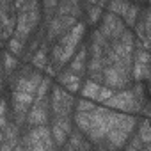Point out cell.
<instances>
[{"label": "cell", "instance_id": "17", "mask_svg": "<svg viewBox=\"0 0 151 151\" xmlns=\"http://www.w3.org/2000/svg\"><path fill=\"white\" fill-rule=\"evenodd\" d=\"M140 14H142L140 6H139V4H135V2H132V6H130L128 13L123 16V20H124L126 27H128V29H133V27H135V23H137V20L140 18Z\"/></svg>", "mask_w": 151, "mask_h": 151}, {"label": "cell", "instance_id": "24", "mask_svg": "<svg viewBox=\"0 0 151 151\" xmlns=\"http://www.w3.org/2000/svg\"><path fill=\"white\" fill-rule=\"evenodd\" d=\"M27 2H29V0H14V11H18V9H20L22 6H25Z\"/></svg>", "mask_w": 151, "mask_h": 151}, {"label": "cell", "instance_id": "11", "mask_svg": "<svg viewBox=\"0 0 151 151\" xmlns=\"http://www.w3.org/2000/svg\"><path fill=\"white\" fill-rule=\"evenodd\" d=\"M87 66H89V46H86L82 43V46L78 48V52L73 55V59L68 62V69L75 75H80V77H86L87 75Z\"/></svg>", "mask_w": 151, "mask_h": 151}, {"label": "cell", "instance_id": "19", "mask_svg": "<svg viewBox=\"0 0 151 151\" xmlns=\"http://www.w3.org/2000/svg\"><path fill=\"white\" fill-rule=\"evenodd\" d=\"M86 13H87V22H89L91 25H96V23L103 18V7H101L100 4H87Z\"/></svg>", "mask_w": 151, "mask_h": 151}, {"label": "cell", "instance_id": "4", "mask_svg": "<svg viewBox=\"0 0 151 151\" xmlns=\"http://www.w3.org/2000/svg\"><path fill=\"white\" fill-rule=\"evenodd\" d=\"M50 107H52V117L55 116H69L73 117L75 107H77V100L71 91L62 87L59 82L53 84L52 93H50Z\"/></svg>", "mask_w": 151, "mask_h": 151}, {"label": "cell", "instance_id": "5", "mask_svg": "<svg viewBox=\"0 0 151 151\" xmlns=\"http://www.w3.org/2000/svg\"><path fill=\"white\" fill-rule=\"evenodd\" d=\"M86 36V23H77L68 34H64L59 41H55L60 48L62 53V62L64 66H68V62L73 59V55L78 52V48L82 46V39Z\"/></svg>", "mask_w": 151, "mask_h": 151}, {"label": "cell", "instance_id": "10", "mask_svg": "<svg viewBox=\"0 0 151 151\" xmlns=\"http://www.w3.org/2000/svg\"><path fill=\"white\" fill-rule=\"evenodd\" d=\"M126 29H128V27H126L124 20H123L121 16H117V14L110 13V11L103 14L101 23H100V30H101V34H103L109 41L117 39V37H119Z\"/></svg>", "mask_w": 151, "mask_h": 151}, {"label": "cell", "instance_id": "8", "mask_svg": "<svg viewBox=\"0 0 151 151\" xmlns=\"http://www.w3.org/2000/svg\"><path fill=\"white\" fill-rule=\"evenodd\" d=\"M52 121V107H50V96L36 100L27 114V126H39L48 124Z\"/></svg>", "mask_w": 151, "mask_h": 151}, {"label": "cell", "instance_id": "22", "mask_svg": "<svg viewBox=\"0 0 151 151\" xmlns=\"http://www.w3.org/2000/svg\"><path fill=\"white\" fill-rule=\"evenodd\" d=\"M98 103L94 100H89V98H80L77 100V107H75V110H80V112H89L93 109H96Z\"/></svg>", "mask_w": 151, "mask_h": 151}, {"label": "cell", "instance_id": "21", "mask_svg": "<svg viewBox=\"0 0 151 151\" xmlns=\"http://www.w3.org/2000/svg\"><path fill=\"white\" fill-rule=\"evenodd\" d=\"M114 93H116V89H112V87H109V86H101V89H100V93H98V96H96V103L98 105H105L112 96H114Z\"/></svg>", "mask_w": 151, "mask_h": 151}, {"label": "cell", "instance_id": "25", "mask_svg": "<svg viewBox=\"0 0 151 151\" xmlns=\"http://www.w3.org/2000/svg\"><path fill=\"white\" fill-rule=\"evenodd\" d=\"M109 2H110V0H100V2H98V4H100L101 7H107V4H109Z\"/></svg>", "mask_w": 151, "mask_h": 151}, {"label": "cell", "instance_id": "28", "mask_svg": "<svg viewBox=\"0 0 151 151\" xmlns=\"http://www.w3.org/2000/svg\"><path fill=\"white\" fill-rule=\"evenodd\" d=\"M86 2H87V4H98L100 0H86Z\"/></svg>", "mask_w": 151, "mask_h": 151}, {"label": "cell", "instance_id": "6", "mask_svg": "<svg viewBox=\"0 0 151 151\" xmlns=\"http://www.w3.org/2000/svg\"><path fill=\"white\" fill-rule=\"evenodd\" d=\"M78 22H80V18L73 16V14H55V16L46 23V34H45L46 43L53 45V43L59 41L64 34H68Z\"/></svg>", "mask_w": 151, "mask_h": 151}, {"label": "cell", "instance_id": "14", "mask_svg": "<svg viewBox=\"0 0 151 151\" xmlns=\"http://www.w3.org/2000/svg\"><path fill=\"white\" fill-rule=\"evenodd\" d=\"M101 86H103V84H100V82H94V80L87 78V80H84V86H82V89H80V96H82V98H89V100H94V101H96V96H98V93H100Z\"/></svg>", "mask_w": 151, "mask_h": 151}, {"label": "cell", "instance_id": "9", "mask_svg": "<svg viewBox=\"0 0 151 151\" xmlns=\"http://www.w3.org/2000/svg\"><path fill=\"white\" fill-rule=\"evenodd\" d=\"M50 128H52V135H53L55 146L57 147H64L69 133L75 128V121L69 116H55V117H52Z\"/></svg>", "mask_w": 151, "mask_h": 151}, {"label": "cell", "instance_id": "23", "mask_svg": "<svg viewBox=\"0 0 151 151\" xmlns=\"http://www.w3.org/2000/svg\"><path fill=\"white\" fill-rule=\"evenodd\" d=\"M124 147H126V149H144V142H142V139L139 137L137 130L132 133V137L128 139V142L124 144Z\"/></svg>", "mask_w": 151, "mask_h": 151}, {"label": "cell", "instance_id": "20", "mask_svg": "<svg viewBox=\"0 0 151 151\" xmlns=\"http://www.w3.org/2000/svg\"><path fill=\"white\" fill-rule=\"evenodd\" d=\"M137 133H139V137L142 139L144 144H147V142L151 140V123H149V119H142V121L139 123Z\"/></svg>", "mask_w": 151, "mask_h": 151}, {"label": "cell", "instance_id": "18", "mask_svg": "<svg viewBox=\"0 0 151 151\" xmlns=\"http://www.w3.org/2000/svg\"><path fill=\"white\" fill-rule=\"evenodd\" d=\"M27 43H29V41H25V39L18 37L16 34H13V36L9 37V41H7V50H9L11 53H14V55H18V57H20V55H23Z\"/></svg>", "mask_w": 151, "mask_h": 151}, {"label": "cell", "instance_id": "26", "mask_svg": "<svg viewBox=\"0 0 151 151\" xmlns=\"http://www.w3.org/2000/svg\"><path fill=\"white\" fill-rule=\"evenodd\" d=\"M146 39H147V50H149V52H151V36H147V37H146Z\"/></svg>", "mask_w": 151, "mask_h": 151}, {"label": "cell", "instance_id": "16", "mask_svg": "<svg viewBox=\"0 0 151 151\" xmlns=\"http://www.w3.org/2000/svg\"><path fill=\"white\" fill-rule=\"evenodd\" d=\"M130 6H132V0H110V2L107 4V9L110 13H114V14H117V16L123 18L128 13Z\"/></svg>", "mask_w": 151, "mask_h": 151}, {"label": "cell", "instance_id": "15", "mask_svg": "<svg viewBox=\"0 0 151 151\" xmlns=\"http://www.w3.org/2000/svg\"><path fill=\"white\" fill-rule=\"evenodd\" d=\"M4 59H6V69H4V77H6V80H9L11 77H13V73H16V69L20 68V60H18V55H14V53H11L9 50H6V53H4Z\"/></svg>", "mask_w": 151, "mask_h": 151}, {"label": "cell", "instance_id": "12", "mask_svg": "<svg viewBox=\"0 0 151 151\" xmlns=\"http://www.w3.org/2000/svg\"><path fill=\"white\" fill-rule=\"evenodd\" d=\"M55 80H57L62 87H66L68 91H71L73 94L80 93V89H82V86H84V77L71 73L68 68H64V69L57 75V78H55Z\"/></svg>", "mask_w": 151, "mask_h": 151}, {"label": "cell", "instance_id": "7", "mask_svg": "<svg viewBox=\"0 0 151 151\" xmlns=\"http://www.w3.org/2000/svg\"><path fill=\"white\" fill-rule=\"evenodd\" d=\"M107 107L119 110V112H128V114H139L142 110V101H139V98L135 96L132 87L116 91L114 96L105 103Z\"/></svg>", "mask_w": 151, "mask_h": 151}, {"label": "cell", "instance_id": "27", "mask_svg": "<svg viewBox=\"0 0 151 151\" xmlns=\"http://www.w3.org/2000/svg\"><path fill=\"white\" fill-rule=\"evenodd\" d=\"M144 149H147V151H151V140H149L147 144H144Z\"/></svg>", "mask_w": 151, "mask_h": 151}, {"label": "cell", "instance_id": "2", "mask_svg": "<svg viewBox=\"0 0 151 151\" xmlns=\"http://www.w3.org/2000/svg\"><path fill=\"white\" fill-rule=\"evenodd\" d=\"M139 126V119L135 114H128V112H121L116 124L112 126V130L107 133L105 140L100 146L110 147V149H117V147H124V144L128 142V139L132 137V133L137 130ZM98 146V147H100Z\"/></svg>", "mask_w": 151, "mask_h": 151}, {"label": "cell", "instance_id": "13", "mask_svg": "<svg viewBox=\"0 0 151 151\" xmlns=\"http://www.w3.org/2000/svg\"><path fill=\"white\" fill-rule=\"evenodd\" d=\"M91 147H94V144H93V142L87 139V135H86L80 128H77V126L73 128V132L69 133V137H68V140H66V144H64V149H66V151L91 149Z\"/></svg>", "mask_w": 151, "mask_h": 151}, {"label": "cell", "instance_id": "1", "mask_svg": "<svg viewBox=\"0 0 151 151\" xmlns=\"http://www.w3.org/2000/svg\"><path fill=\"white\" fill-rule=\"evenodd\" d=\"M119 114H121L119 110H114V109H110L107 105H103V107L98 105L96 109L91 110V124H89V130L86 132V135L94 144V147L100 146L105 140L107 133L116 124Z\"/></svg>", "mask_w": 151, "mask_h": 151}, {"label": "cell", "instance_id": "3", "mask_svg": "<svg viewBox=\"0 0 151 151\" xmlns=\"http://www.w3.org/2000/svg\"><path fill=\"white\" fill-rule=\"evenodd\" d=\"M22 142L25 149L29 151H52L55 149V140L52 135L50 124H39V126H29L23 130Z\"/></svg>", "mask_w": 151, "mask_h": 151}]
</instances>
